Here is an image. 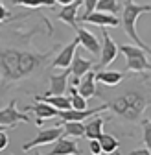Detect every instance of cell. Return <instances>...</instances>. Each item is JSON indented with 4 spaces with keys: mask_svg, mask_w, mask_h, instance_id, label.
Wrapping results in <instances>:
<instances>
[{
    "mask_svg": "<svg viewBox=\"0 0 151 155\" xmlns=\"http://www.w3.org/2000/svg\"><path fill=\"white\" fill-rule=\"evenodd\" d=\"M0 131H6V126H0Z\"/></svg>",
    "mask_w": 151,
    "mask_h": 155,
    "instance_id": "32",
    "label": "cell"
},
{
    "mask_svg": "<svg viewBox=\"0 0 151 155\" xmlns=\"http://www.w3.org/2000/svg\"><path fill=\"white\" fill-rule=\"evenodd\" d=\"M79 9H81V0H74V2L63 6V9L59 11L57 18L63 21L65 24H68L70 28H78V15H79Z\"/></svg>",
    "mask_w": 151,
    "mask_h": 155,
    "instance_id": "11",
    "label": "cell"
},
{
    "mask_svg": "<svg viewBox=\"0 0 151 155\" xmlns=\"http://www.w3.org/2000/svg\"><path fill=\"white\" fill-rule=\"evenodd\" d=\"M118 48L125 55L127 70H131V72L151 70V63L147 61V55H146V52L142 48H138L137 45H124V46H118Z\"/></svg>",
    "mask_w": 151,
    "mask_h": 155,
    "instance_id": "4",
    "label": "cell"
},
{
    "mask_svg": "<svg viewBox=\"0 0 151 155\" xmlns=\"http://www.w3.org/2000/svg\"><path fill=\"white\" fill-rule=\"evenodd\" d=\"M11 15H9V11L2 6V2H0V22H4V21H8Z\"/></svg>",
    "mask_w": 151,
    "mask_h": 155,
    "instance_id": "29",
    "label": "cell"
},
{
    "mask_svg": "<svg viewBox=\"0 0 151 155\" xmlns=\"http://www.w3.org/2000/svg\"><path fill=\"white\" fill-rule=\"evenodd\" d=\"M94 74L96 72H92V70H88L87 74H85V78L83 80H79V87H78V92L83 96L85 100H88V98H92L94 94H96V78H94Z\"/></svg>",
    "mask_w": 151,
    "mask_h": 155,
    "instance_id": "16",
    "label": "cell"
},
{
    "mask_svg": "<svg viewBox=\"0 0 151 155\" xmlns=\"http://www.w3.org/2000/svg\"><path fill=\"white\" fill-rule=\"evenodd\" d=\"M96 4H98V0H81V6H83V13H81V21H83V18L87 17V15H90V13H94V11H96Z\"/></svg>",
    "mask_w": 151,
    "mask_h": 155,
    "instance_id": "25",
    "label": "cell"
},
{
    "mask_svg": "<svg viewBox=\"0 0 151 155\" xmlns=\"http://www.w3.org/2000/svg\"><path fill=\"white\" fill-rule=\"evenodd\" d=\"M129 155H151V150H147V148H140V150L129 151Z\"/></svg>",
    "mask_w": 151,
    "mask_h": 155,
    "instance_id": "30",
    "label": "cell"
},
{
    "mask_svg": "<svg viewBox=\"0 0 151 155\" xmlns=\"http://www.w3.org/2000/svg\"><path fill=\"white\" fill-rule=\"evenodd\" d=\"M94 78H96V81H101L107 87H114V85H118L124 80V74L122 72H116V70H103L101 68L100 72L94 74Z\"/></svg>",
    "mask_w": 151,
    "mask_h": 155,
    "instance_id": "18",
    "label": "cell"
},
{
    "mask_svg": "<svg viewBox=\"0 0 151 155\" xmlns=\"http://www.w3.org/2000/svg\"><path fill=\"white\" fill-rule=\"evenodd\" d=\"M63 137H85V124L81 122H63Z\"/></svg>",
    "mask_w": 151,
    "mask_h": 155,
    "instance_id": "20",
    "label": "cell"
},
{
    "mask_svg": "<svg viewBox=\"0 0 151 155\" xmlns=\"http://www.w3.org/2000/svg\"><path fill=\"white\" fill-rule=\"evenodd\" d=\"M96 11H105V13H111V15H118V11H122V9H120L118 0H98Z\"/></svg>",
    "mask_w": 151,
    "mask_h": 155,
    "instance_id": "23",
    "label": "cell"
},
{
    "mask_svg": "<svg viewBox=\"0 0 151 155\" xmlns=\"http://www.w3.org/2000/svg\"><path fill=\"white\" fill-rule=\"evenodd\" d=\"M15 6H26V8H41V6H53V0H11Z\"/></svg>",
    "mask_w": 151,
    "mask_h": 155,
    "instance_id": "24",
    "label": "cell"
},
{
    "mask_svg": "<svg viewBox=\"0 0 151 155\" xmlns=\"http://www.w3.org/2000/svg\"><path fill=\"white\" fill-rule=\"evenodd\" d=\"M8 155H11V153H8Z\"/></svg>",
    "mask_w": 151,
    "mask_h": 155,
    "instance_id": "36",
    "label": "cell"
},
{
    "mask_svg": "<svg viewBox=\"0 0 151 155\" xmlns=\"http://www.w3.org/2000/svg\"><path fill=\"white\" fill-rule=\"evenodd\" d=\"M53 2H57V4H63V6H66V4L74 2V0H53Z\"/></svg>",
    "mask_w": 151,
    "mask_h": 155,
    "instance_id": "31",
    "label": "cell"
},
{
    "mask_svg": "<svg viewBox=\"0 0 151 155\" xmlns=\"http://www.w3.org/2000/svg\"><path fill=\"white\" fill-rule=\"evenodd\" d=\"M8 144H9V137H8V133H6V131H0V151L6 150V148H8Z\"/></svg>",
    "mask_w": 151,
    "mask_h": 155,
    "instance_id": "28",
    "label": "cell"
},
{
    "mask_svg": "<svg viewBox=\"0 0 151 155\" xmlns=\"http://www.w3.org/2000/svg\"><path fill=\"white\" fill-rule=\"evenodd\" d=\"M103 133V118H94L88 124H85V135L87 139H98L100 135Z\"/></svg>",
    "mask_w": 151,
    "mask_h": 155,
    "instance_id": "22",
    "label": "cell"
},
{
    "mask_svg": "<svg viewBox=\"0 0 151 155\" xmlns=\"http://www.w3.org/2000/svg\"><path fill=\"white\" fill-rule=\"evenodd\" d=\"M142 140L146 144L147 150H151V122L146 120L144 122V129H142Z\"/></svg>",
    "mask_w": 151,
    "mask_h": 155,
    "instance_id": "26",
    "label": "cell"
},
{
    "mask_svg": "<svg viewBox=\"0 0 151 155\" xmlns=\"http://www.w3.org/2000/svg\"><path fill=\"white\" fill-rule=\"evenodd\" d=\"M72 68H70V72H72V76H74V85H78L79 83V80H81V76H85L90 68H92V61L90 59H83V57L78 54V50H76V54H74V57H72Z\"/></svg>",
    "mask_w": 151,
    "mask_h": 155,
    "instance_id": "14",
    "label": "cell"
},
{
    "mask_svg": "<svg viewBox=\"0 0 151 155\" xmlns=\"http://www.w3.org/2000/svg\"><path fill=\"white\" fill-rule=\"evenodd\" d=\"M35 100H44L46 104L53 105L57 111H65V109H70V98L59 94V96H35Z\"/></svg>",
    "mask_w": 151,
    "mask_h": 155,
    "instance_id": "19",
    "label": "cell"
},
{
    "mask_svg": "<svg viewBox=\"0 0 151 155\" xmlns=\"http://www.w3.org/2000/svg\"><path fill=\"white\" fill-rule=\"evenodd\" d=\"M26 111H33L37 114V118L39 120H48V118H53V116H57V109H55L53 105L46 104L44 100H39L35 105L31 107H26Z\"/></svg>",
    "mask_w": 151,
    "mask_h": 155,
    "instance_id": "17",
    "label": "cell"
},
{
    "mask_svg": "<svg viewBox=\"0 0 151 155\" xmlns=\"http://www.w3.org/2000/svg\"><path fill=\"white\" fill-rule=\"evenodd\" d=\"M48 59V54L17 50V48H0V78L2 83L18 81L31 76L37 68H41Z\"/></svg>",
    "mask_w": 151,
    "mask_h": 155,
    "instance_id": "1",
    "label": "cell"
},
{
    "mask_svg": "<svg viewBox=\"0 0 151 155\" xmlns=\"http://www.w3.org/2000/svg\"><path fill=\"white\" fill-rule=\"evenodd\" d=\"M28 114L21 113L17 109V100H11L8 104V107L0 109V126H6V127H15L18 122H28Z\"/></svg>",
    "mask_w": 151,
    "mask_h": 155,
    "instance_id": "7",
    "label": "cell"
},
{
    "mask_svg": "<svg viewBox=\"0 0 151 155\" xmlns=\"http://www.w3.org/2000/svg\"><path fill=\"white\" fill-rule=\"evenodd\" d=\"M72 72L68 68H65V72L61 74H52L50 76V87H48V92L44 96H59V94H65V91L68 89V76Z\"/></svg>",
    "mask_w": 151,
    "mask_h": 155,
    "instance_id": "10",
    "label": "cell"
},
{
    "mask_svg": "<svg viewBox=\"0 0 151 155\" xmlns=\"http://www.w3.org/2000/svg\"><path fill=\"white\" fill-rule=\"evenodd\" d=\"M92 155H100V153H92Z\"/></svg>",
    "mask_w": 151,
    "mask_h": 155,
    "instance_id": "34",
    "label": "cell"
},
{
    "mask_svg": "<svg viewBox=\"0 0 151 155\" xmlns=\"http://www.w3.org/2000/svg\"><path fill=\"white\" fill-rule=\"evenodd\" d=\"M79 153L81 151H79L78 144H76L72 139L61 135V137L55 140V144H53V148H52V151L48 155H79Z\"/></svg>",
    "mask_w": 151,
    "mask_h": 155,
    "instance_id": "15",
    "label": "cell"
},
{
    "mask_svg": "<svg viewBox=\"0 0 151 155\" xmlns=\"http://www.w3.org/2000/svg\"><path fill=\"white\" fill-rule=\"evenodd\" d=\"M81 22H88V24L100 26V28H116V26H120V18H118V15H111L105 11H94V13L87 15Z\"/></svg>",
    "mask_w": 151,
    "mask_h": 155,
    "instance_id": "9",
    "label": "cell"
},
{
    "mask_svg": "<svg viewBox=\"0 0 151 155\" xmlns=\"http://www.w3.org/2000/svg\"><path fill=\"white\" fill-rule=\"evenodd\" d=\"M78 46H79V41H78V39H74L70 45H66L57 55H55V59H53L52 65H53L55 68H68L70 63H72V57H74L76 50H78Z\"/></svg>",
    "mask_w": 151,
    "mask_h": 155,
    "instance_id": "13",
    "label": "cell"
},
{
    "mask_svg": "<svg viewBox=\"0 0 151 155\" xmlns=\"http://www.w3.org/2000/svg\"><path fill=\"white\" fill-rule=\"evenodd\" d=\"M98 142H100L101 151H105V153H114L118 150V146H120V142H118V139L114 137V135H107V133L100 135Z\"/></svg>",
    "mask_w": 151,
    "mask_h": 155,
    "instance_id": "21",
    "label": "cell"
},
{
    "mask_svg": "<svg viewBox=\"0 0 151 155\" xmlns=\"http://www.w3.org/2000/svg\"><path fill=\"white\" fill-rule=\"evenodd\" d=\"M105 109H109V105L107 104H103L101 107H94V109H65V111H57V116L63 120V122H68V120H72V122H81V120H85V118H88V116H92V114H96V113H101V111H105Z\"/></svg>",
    "mask_w": 151,
    "mask_h": 155,
    "instance_id": "8",
    "label": "cell"
},
{
    "mask_svg": "<svg viewBox=\"0 0 151 155\" xmlns=\"http://www.w3.org/2000/svg\"><path fill=\"white\" fill-rule=\"evenodd\" d=\"M88 150H90V153H101V148H100L98 139H90V142H88Z\"/></svg>",
    "mask_w": 151,
    "mask_h": 155,
    "instance_id": "27",
    "label": "cell"
},
{
    "mask_svg": "<svg viewBox=\"0 0 151 155\" xmlns=\"http://www.w3.org/2000/svg\"><path fill=\"white\" fill-rule=\"evenodd\" d=\"M76 31H78V41H79V45L87 50V52H90V54H94V55H100V41L96 39V35L94 33H90L88 30H85V28H76Z\"/></svg>",
    "mask_w": 151,
    "mask_h": 155,
    "instance_id": "12",
    "label": "cell"
},
{
    "mask_svg": "<svg viewBox=\"0 0 151 155\" xmlns=\"http://www.w3.org/2000/svg\"><path fill=\"white\" fill-rule=\"evenodd\" d=\"M116 155H122V153H120V151H118V150H116Z\"/></svg>",
    "mask_w": 151,
    "mask_h": 155,
    "instance_id": "33",
    "label": "cell"
},
{
    "mask_svg": "<svg viewBox=\"0 0 151 155\" xmlns=\"http://www.w3.org/2000/svg\"><path fill=\"white\" fill-rule=\"evenodd\" d=\"M37 155H41V153H37Z\"/></svg>",
    "mask_w": 151,
    "mask_h": 155,
    "instance_id": "35",
    "label": "cell"
},
{
    "mask_svg": "<svg viewBox=\"0 0 151 155\" xmlns=\"http://www.w3.org/2000/svg\"><path fill=\"white\" fill-rule=\"evenodd\" d=\"M149 104H151V92H144L140 89H133V91H127V92L120 94L118 98H114L107 105H109V109L112 113L122 116L124 120L137 122Z\"/></svg>",
    "mask_w": 151,
    "mask_h": 155,
    "instance_id": "2",
    "label": "cell"
},
{
    "mask_svg": "<svg viewBox=\"0 0 151 155\" xmlns=\"http://www.w3.org/2000/svg\"><path fill=\"white\" fill-rule=\"evenodd\" d=\"M63 135V127L61 126H55V127H43L39 129L37 137L26 144H22V151H30L33 148H39V146H46V144H52L55 142L59 137Z\"/></svg>",
    "mask_w": 151,
    "mask_h": 155,
    "instance_id": "5",
    "label": "cell"
},
{
    "mask_svg": "<svg viewBox=\"0 0 151 155\" xmlns=\"http://www.w3.org/2000/svg\"><path fill=\"white\" fill-rule=\"evenodd\" d=\"M101 37H103V45L100 48V70L109 67L112 61H116V57L120 54V48L116 46V43L112 41V37L107 33V30L103 28L101 31Z\"/></svg>",
    "mask_w": 151,
    "mask_h": 155,
    "instance_id": "6",
    "label": "cell"
},
{
    "mask_svg": "<svg viewBox=\"0 0 151 155\" xmlns=\"http://www.w3.org/2000/svg\"><path fill=\"white\" fill-rule=\"evenodd\" d=\"M144 13H151V6L149 4H137L135 0H125L124 2V9H122V18L120 24L124 26L127 37L133 41L138 48H142L147 55H151V48L146 45V41H142L140 35L137 33V21L138 17H142Z\"/></svg>",
    "mask_w": 151,
    "mask_h": 155,
    "instance_id": "3",
    "label": "cell"
}]
</instances>
